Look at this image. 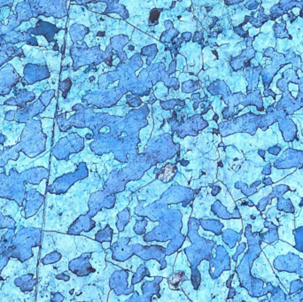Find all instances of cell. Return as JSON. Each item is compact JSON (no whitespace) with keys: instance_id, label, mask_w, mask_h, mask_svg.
Returning <instances> with one entry per match:
<instances>
[{"instance_id":"3","label":"cell","mask_w":303,"mask_h":302,"mask_svg":"<svg viewBox=\"0 0 303 302\" xmlns=\"http://www.w3.org/2000/svg\"><path fill=\"white\" fill-rule=\"evenodd\" d=\"M159 12L158 11H153V12H152V13H151V17H150V20H152V21H154V20H156L157 19H158V17H159Z\"/></svg>"},{"instance_id":"2","label":"cell","mask_w":303,"mask_h":302,"mask_svg":"<svg viewBox=\"0 0 303 302\" xmlns=\"http://www.w3.org/2000/svg\"><path fill=\"white\" fill-rule=\"evenodd\" d=\"M184 278V272H177L174 274L170 278H168V284H173V285H178Z\"/></svg>"},{"instance_id":"1","label":"cell","mask_w":303,"mask_h":302,"mask_svg":"<svg viewBox=\"0 0 303 302\" xmlns=\"http://www.w3.org/2000/svg\"><path fill=\"white\" fill-rule=\"evenodd\" d=\"M176 171V168L174 165L168 164L161 169V173L158 174V178L163 182H168L173 176Z\"/></svg>"}]
</instances>
